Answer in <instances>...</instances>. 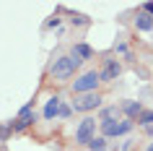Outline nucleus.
<instances>
[{
    "mask_svg": "<svg viewBox=\"0 0 153 151\" xmlns=\"http://www.w3.org/2000/svg\"><path fill=\"white\" fill-rule=\"evenodd\" d=\"M78 65H81V60H78V57L65 55V57H57L55 63H52L49 73H52V78H57V81H65V78H70L73 73H75V68H78Z\"/></svg>",
    "mask_w": 153,
    "mask_h": 151,
    "instance_id": "f257e3e1",
    "label": "nucleus"
},
{
    "mask_svg": "<svg viewBox=\"0 0 153 151\" xmlns=\"http://www.w3.org/2000/svg\"><path fill=\"white\" fill-rule=\"evenodd\" d=\"M99 81H101V76H99L96 71H91V73H83L81 78H78L75 83H73V91H75L78 96H81V94H91V91L96 89V83H99Z\"/></svg>",
    "mask_w": 153,
    "mask_h": 151,
    "instance_id": "f03ea898",
    "label": "nucleus"
},
{
    "mask_svg": "<svg viewBox=\"0 0 153 151\" xmlns=\"http://www.w3.org/2000/svg\"><path fill=\"white\" fill-rule=\"evenodd\" d=\"M99 104H101V96H99L96 91H91V94H81V96H75V102H73V110H75V112H91V110H96Z\"/></svg>",
    "mask_w": 153,
    "mask_h": 151,
    "instance_id": "7ed1b4c3",
    "label": "nucleus"
},
{
    "mask_svg": "<svg viewBox=\"0 0 153 151\" xmlns=\"http://www.w3.org/2000/svg\"><path fill=\"white\" fill-rule=\"evenodd\" d=\"M94 130H96V120L86 117L81 125H78V130H75V143H86V146H88V143L94 141Z\"/></svg>",
    "mask_w": 153,
    "mask_h": 151,
    "instance_id": "20e7f679",
    "label": "nucleus"
},
{
    "mask_svg": "<svg viewBox=\"0 0 153 151\" xmlns=\"http://www.w3.org/2000/svg\"><path fill=\"white\" fill-rule=\"evenodd\" d=\"M31 122H34V107H31V104H26V107L18 112V117L13 120L10 125H13V130H24V128H29Z\"/></svg>",
    "mask_w": 153,
    "mask_h": 151,
    "instance_id": "39448f33",
    "label": "nucleus"
},
{
    "mask_svg": "<svg viewBox=\"0 0 153 151\" xmlns=\"http://www.w3.org/2000/svg\"><path fill=\"white\" fill-rule=\"evenodd\" d=\"M101 130H104V135H125L132 130V122L130 120H125V122H104Z\"/></svg>",
    "mask_w": 153,
    "mask_h": 151,
    "instance_id": "423d86ee",
    "label": "nucleus"
},
{
    "mask_svg": "<svg viewBox=\"0 0 153 151\" xmlns=\"http://www.w3.org/2000/svg\"><path fill=\"white\" fill-rule=\"evenodd\" d=\"M99 76H101V81H112V78H117V76H120V63H117V60H106L104 71L99 73Z\"/></svg>",
    "mask_w": 153,
    "mask_h": 151,
    "instance_id": "0eeeda50",
    "label": "nucleus"
},
{
    "mask_svg": "<svg viewBox=\"0 0 153 151\" xmlns=\"http://www.w3.org/2000/svg\"><path fill=\"white\" fill-rule=\"evenodd\" d=\"M60 107H62V104H60V99H57V96H52V99L44 104V120H55L57 115H60Z\"/></svg>",
    "mask_w": 153,
    "mask_h": 151,
    "instance_id": "6e6552de",
    "label": "nucleus"
},
{
    "mask_svg": "<svg viewBox=\"0 0 153 151\" xmlns=\"http://www.w3.org/2000/svg\"><path fill=\"white\" fill-rule=\"evenodd\" d=\"M135 26L140 29V32H151V29H153V16H151V13H145V11H140L137 18H135Z\"/></svg>",
    "mask_w": 153,
    "mask_h": 151,
    "instance_id": "1a4fd4ad",
    "label": "nucleus"
},
{
    "mask_svg": "<svg viewBox=\"0 0 153 151\" xmlns=\"http://www.w3.org/2000/svg\"><path fill=\"white\" fill-rule=\"evenodd\" d=\"M94 55V50L88 47V44H83V42H78V44H75V47H73V57H78V60H88V57Z\"/></svg>",
    "mask_w": 153,
    "mask_h": 151,
    "instance_id": "9d476101",
    "label": "nucleus"
},
{
    "mask_svg": "<svg viewBox=\"0 0 153 151\" xmlns=\"http://www.w3.org/2000/svg\"><path fill=\"white\" fill-rule=\"evenodd\" d=\"M122 112H125L127 117H140V115H143V104L140 102H125Z\"/></svg>",
    "mask_w": 153,
    "mask_h": 151,
    "instance_id": "9b49d317",
    "label": "nucleus"
},
{
    "mask_svg": "<svg viewBox=\"0 0 153 151\" xmlns=\"http://www.w3.org/2000/svg\"><path fill=\"white\" fill-rule=\"evenodd\" d=\"M120 107H106V110H101V125L104 122H117V117H120Z\"/></svg>",
    "mask_w": 153,
    "mask_h": 151,
    "instance_id": "f8f14e48",
    "label": "nucleus"
},
{
    "mask_svg": "<svg viewBox=\"0 0 153 151\" xmlns=\"http://www.w3.org/2000/svg\"><path fill=\"white\" fill-rule=\"evenodd\" d=\"M137 122H140V125H148V128H151V125H153V110H143V115L137 117Z\"/></svg>",
    "mask_w": 153,
    "mask_h": 151,
    "instance_id": "ddd939ff",
    "label": "nucleus"
},
{
    "mask_svg": "<svg viewBox=\"0 0 153 151\" xmlns=\"http://www.w3.org/2000/svg\"><path fill=\"white\" fill-rule=\"evenodd\" d=\"M88 146H91V151H106V138H94Z\"/></svg>",
    "mask_w": 153,
    "mask_h": 151,
    "instance_id": "4468645a",
    "label": "nucleus"
},
{
    "mask_svg": "<svg viewBox=\"0 0 153 151\" xmlns=\"http://www.w3.org/2000/svg\"><path fill=\"white\" fill-rule=\"evenodd\" d=\"M10 130H13V125H0V141H5L10 135Z\"/></svg>",
    "mask_w": 153,
    "mask_h": 151,
    "instance_id": "2eb2a0df",
    "label": "nucleus"
},
{
    "mask_svg": "<svg viewBox=\"0 0 153 151\" xmlns=\"http://www.w3.org/2000/svg\"><path fill=\"white\" fill-rule=\"evenodd\" d=\"M60 117H70V107H68V104L60 107Z\"/></svg>",
    "mask_w": 153,
    "mask_h": 151,
    "instance_id": "dca6fc26",
    "label": "nucleus"
},
{
    "mask_svg": "<svg viewBox=\"0 0 153 151\" xmlns=\"http://www.w3.org/2000/svg\"><path fill=\"white\" fill-rule=\"evenodd\" d=\"M143 11H145V13H151V16H153V3H143Z\"/></svg>",
    "mask_w": 153,
    "mask_h": 151,
    "instance_id": "f3484780",
    "label": "nucleus"
},
{
    "mask_svg": "<svg viewBox=\"0 0 153 151\" xmlns=\"http://www.w3.org/2000/svg\"><path fill=\"white\" fill-rule=\"evenodd\" d=\"M148 151H153V143H151V146H148Z\"/></svg>",
    "mask_w": 153,
    "mask_h": 151,
    "instance_id": "a211bd4d",
    "label": "nucleus"
}]
</instances>
